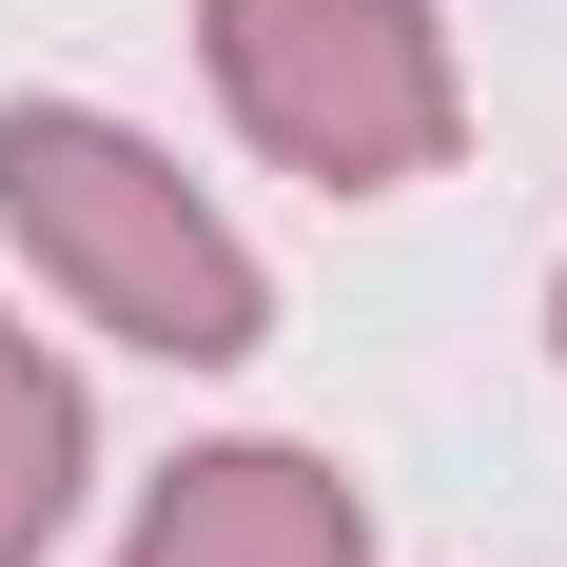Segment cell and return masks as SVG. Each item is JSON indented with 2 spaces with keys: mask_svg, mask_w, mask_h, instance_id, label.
Here are the masks:
<instances>
[{
  "mask_svg": "<svg viewBox=\"0 0 567 567\" xmlns=\"http://www.w3.org/2000/svg\"><path fill=\"white\" fill-rule=\"evenodd\" d=\"M196 59H216L235 137L313 196H411V176L470 137L451 20L431 0H196Z\"/></svg>",
  "mask_w": 567,
  "mask_h": 567,
  "instance_id": "7a4b0ae2",
  "label": "cell"
},
{
  "mask_svg": "<svg viewBox=\"0 0 567 567\" xmlns=\"http://www.w3.org/2000/svg\"><path fill=\"white\" fill-rule=\"evenodd\" d=\"M117 567H372V509L333 451H176Z\"/></svg>",
  "mask_w": 567,
  "mask_h": 567,
  "instance_id": "3957f363",
  "label": "cell"
},
{
  "mask_svg": "<svg viewBox=\"0 0 567 567\" xmlns=\"http://www.w3.org/2000/svg\"><path fill=\"white\" fill-rule=\"evenodd\" d=\"M548 333H567V293H548Z\"/></svg>",
  "mask_w": 567,
  "mask_h": 567,
  "instance_id": "5b68a950",
  "label": "cell"
},
{
  "mask_svg": "<svg viewBox=\"0 0 567 567\" xmlns=\"http://www.w3.org/2000/svg\"><path fill=\"white\" fill-rule=\"evenodd\" d=\"M0 216H20V255H40L59 313H99L157 372H235V352L275 333V275L235 255V216L157 137H117L79 99H0Z\"/></svg>",
  "mask_w": 567,
  "mask_h": 567,
  "instance_id": "6da1fadb",
  "label": "cell"
},
{
  "mask_svg": "<svg viewBox=\"0 0 567 567\" xmlns=\"http://www.w3.org/2000/svg\"><path fill=\"white\" fill-rule=\"evenodd\" d=\"M59 509H79V372L0 313V567H40Z\"/></svg>",
  "mask_w": 567,
  "mask_h": 567,
  "instance_id": "277c9868",
  "label": "cell"
}]
</instances>
